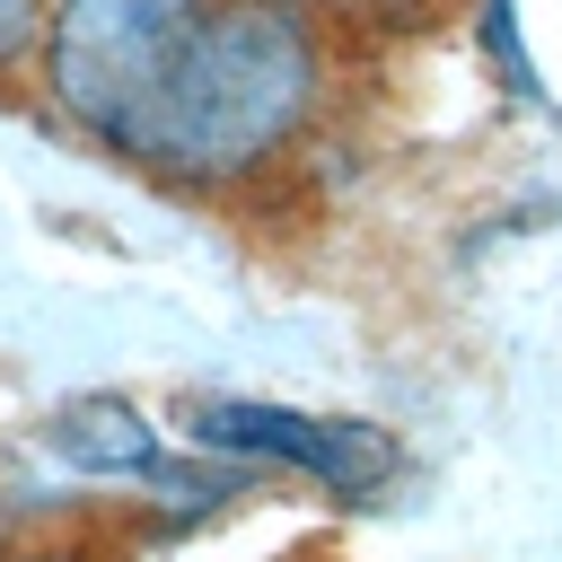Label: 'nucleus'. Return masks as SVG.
<instances>
[{
	"label": "nucleus",
	"mask_w": 562,
	"mask_h": 562,
	"mask_svg": "<svg viewBox=\"0 0 562 562\" xmlns=\"http://www.w3.org/2000/svg\"><path fill=\"white\" fill-rule=\"evenodd\" d=\"M290 9H299V0H290ZM334 9H351V0H334Z\"/></svg>",
	"instance_id": "6"
},
{
	"label": "nucleus",
	"mask_w": 562,
	"mask_h": 562,
	"mask_svg": "<svg viewBox=\"0 0 562 562\" xmlns=\"http://www.w3.org/2000/svg\"><path fill=\"white\" fill-rule=\"evenodd\" d=\"M35 26H44V9H35V0H0V70L35 44Z\"/></svg>",
	"instance_id": "5"
},
{
	"label": "nucleus",
	"mask_w": 562,
	"mask_h": 562,
	"mask_svg": "<svg viewBox=\"0 0 562 562\" xmlns=\"http://www.w3.org/2000/svg\"><path fill=\"white\" fill-rule=\"evenodd\" d=\"M193 439L202 448H228V457H272V465H299L334 492H378L404 448L378 430V422H334V413H290V404H202L193 413Z\"/></svg>",
	"instance_id": "3"
},
{
	"label": "nucleus",
	"mask_w": 562,
	"mask_h": 562,
	"mask_svg": "<svg viewBox=\"0 0 562 562\" xmlns=\"http://www.w3.org/2000/svg\"><path fill=\"white\" fill-rule=\"evenodd\" d=\"M193 18H202V0H61L53 9V97L88 132L123 140L132 114L149 105V88L167 79L176 44L193 35Z\"/></svg>",
	"instance_id": "2"
},
{
	"label": "nucleus",
	"mask_w": 562,
	"mask_h": 562,
	"mask_svg": "<svg viewBox=\"0 0 562 562\" xmlns=\"http://www.w3.org/2000/svg\"><path fill=\"white\" fill-rule=\"evenodd\" d=\"M53 448H61L70 465H97V474H140V465H158V430H149L123 395H79V404H61Z\"/></svg>",
	"instance_id": "4"
},
{
	"label": "nucleus",
	"mask_w": 562,
	"mask_h": 562,
	"mask_svg": "<svg viewBox=\"0 0 562 562\" xmlns=\"http://www.w3.org/2000/svg\"><path fill=\"white\" fill-rule=\"evenodd\" d=\"M316 105V35L290 0H202L167 79L132 114L123 149L158 176L220 184L272 158Z\"/></svg>",
	"instance_id": "1"
}]
</instances>
